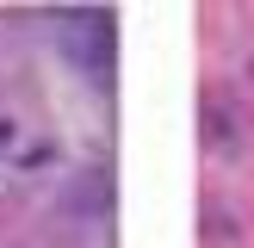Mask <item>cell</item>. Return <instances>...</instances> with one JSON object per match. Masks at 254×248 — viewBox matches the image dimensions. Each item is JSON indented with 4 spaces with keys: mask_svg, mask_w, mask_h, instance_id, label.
<instances>
[{
    "mask_svg": "<svg viewBox=\"0 0 254 248\" xmlns=\"http://www.w3.org/2000/svg\"><path fill=\"white\" fill-rule=\"evenodd\" d=\"M62 50H68L81 68H106V56H112V19L99 6H87V12H68L62 19Z\"/></svg>",
    "mask_w": 254,
    "mask_h": 248,
    "instance_id": "1",
    "label": "cell"
},
{
    "mask_svg": "<svg viewBox=\"0 0 254 248\" xmlns=\"http://www.w3.org/2000/svg\"><path fill=\"white\" fill-rule=\"evenodd\" d=\"M205 143L217 149V155H242V124H236V106L230 93H205Z\"/></svg>",
    "mask_w": 254,
    "mask_h": 248,
    "instance_id": "2",
    "label": "cell"
},
{
    "mask_svg": "<svg viewBox=\"0 0 254 248\" xmlns=\"http://www.w3.org/2000/svg\"><path fill=\"white\" fill-rule=\"evenodd\" d=\"M248 81H254V56H248Z\"/></svg>",
    "mask_w": 254,
    "mask_h": 248,
    "instance_id": "3",
    "label": "cell"
}]
</instances>
